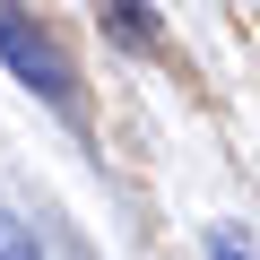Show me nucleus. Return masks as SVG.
Here are the masks:
<instances>
[{
  "label": "nucleus",
  "instance_id": "obj_1",
  "mask_svg": "<svg viewBox=\"0 0 260 260\" xmlns=\"http://www.w3.org/2000/svg\"><path fill=\"white\" fill-rule=\"evenodd\" d=\"M0 61H9V70H18V78H26V87H35L44 104L78 113V78H70V61H61V52H52V44L35 35V26H26L18 9H0Z\"/></svg>",
  "mask_w": 260,
  "mask_h": 260
},
{
  "label": "nucleus",
  "instance_id": "obj_2",
  "mask_svg": "<svg viewBox=\"0 0 260 260\" xmlns=\"http://www.w3.org/2000/svg\"><path fill=\"white\" fill-rule=\"evenodd\" d=\"M0 260H44V251H35V234H26L9 208H0Z\"/></svg>",
  "mask_w": 260,
  "mask_h": 260
},
{
  "label": "nucleus",
  "instance_id": "obj_3",
  "mask_svg": "<svg viewBox=\"0 0 260 260\" xmlns=\"http://www.w3.org/2000/svg\"><path fill=\"white\" fill-rule=\"evenodd\" d=\"M217 260H251V251H243V243H234V234H217Z\"/></svg>",
  "mask_w": 260,
  "mask_h": 260
}]
</instances>
